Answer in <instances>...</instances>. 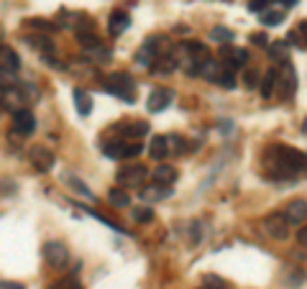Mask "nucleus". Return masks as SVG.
<instances>
[{
	"label": "nucleus",
	"mask_w": 307,
	"mask_h": 289,
	"mask_svg": "<svg viewBox=\"0 0 307 289\" xmlns=\"http://www.w3.org/2000/svg\"><path fill=\"white\" fill-rule=\"evenodd\" d=\"M266 164L276 169V177H294L299 172H307V154L284 143H274L266 149Z\"/></svg>",
	"instance_id": "obj_1"
},
{
	"label": "nucleus",
	"mask_w": 307,
	"mask_h": 289,
	"mask_svg": "<svg viewBox=\"0 0 307 289\" xmlns=\"http://www.w3.org/2000/svg\"><path fill=\"white\" fill-rule=\"evenodd\" d=\"M103 87H105V92L120 98L123 103H133V100H136V85H133L131 75H125V72H115V75L105 77V85H103Z\"/></svg>",
	"instance_id": "obj_2"
},
{
	"label": "nucleus",
	"mask_w": 307,
	"mask_h": 289,
	"mask_svg": "<svg viewBox=\"0 0 307 289\" xmlns=\"http://www.w3.org/2000/svg\"><path fill=\"white\" fill-rule=\"evenodd\" d=\"M276 90H279V95H282L284 100H289V98L294 95V90H297V72H294L292 62H284V64H282V72H279V77H276Z\"/></svg>",
	"instance_id": "obj_3"
},
{
	"label": "nucleus",
	"mask_w": 307,
	"mask_h": 289,
	"mask_svg": "<svg viewBox=\"0 0 307 289\" xmlns=\"http://www.w3.org/2000/svg\"><path fill=\"white\" fill-rule=\"evenodd\" d=\"M44 258H46L49 266H54V269H64V266L69 263V251H67L64 243H59V240H49V243H44Z\"/></svg>",
	"instance_id": "obj_4"
},
{
	"label": "nucleus",
	"mask_w": 307,
	"mask_h": 289,
	"mask_svg": "<svg viewBox=\"0 0 307 289\" xmlns=\"http://www.w3.org/2000/svg\"><path fill=\"white\" fill-rule=\"evenodd\" d=\"M146 177H148V172L141 166V164H128V166H123L120 172H118V184H123V187H141L143 182H146Z\"/></svg>",
	"instance_id": "obj_5"
},
{
	"label": "nucleus",
	"mask_w": 307,
	"mask_h": 289,
	"mask_svg": "<svg viewBox=\"0 0 307 289\" xmlns=\"http://www.w3.org/2000/svg\"><path fill=\"white\" fill-rule=\"evenodd\" d=\"M13 131L18 136H31L36 131V118L29 108H21L18 113H13Z\"/></svg>",
	"instance_id": "obj_6"
},
{
	"label": "nucleus",
	"mask_w": 307,
	"mask_h": 289,
	"mask_svg": "<svg viewBox=\"0 0 307 289\" xmlns=\"http://www.w3.org/2000/svg\"><path fill=\"white\" fill-rule=\"evenodd\" d=\"M174 100V92L172 90H167V87H157L151 95H148V103H146V108H148V113H162V110H167V105Z\"/></svg>",
	"instance_id": "obj_7"
},
{
	"label": "nucleus",
	"mask_w": 307,
	"mask_h": 289,
	"mask_svg": "<svg viewBox=\"0 0 307 289\" xmlns=\"http://www.w3.org/2000/svg\"><path fill=\"white\" fill-rule=\"evenodd\" d=\"M264 225H266V233H269L271 238H279V240H284L287 233H289V230H287L289 223H287L284 212H282V215H279V212H271V215L264 220Z\"/></svg>",
	"instance_id": "obj_8"
},
{
	"label": "nucleus",
	"mask_w": 307,
	"mask_h": 289,
	"mask_svg": "<svg viewBox=\"0 0 307 289\" xmlns=\"http://www.w3.org/2000/svg\"><path fill=\"white\" fill-rule=\"evenodd\" d=\"M115 131L120 136H125V138H141V136L148 133V123H143V121H120L115 126Z\"/></svg>",
	"instance_id": "obj_9"
},
{
	"label": "nucleus",
	"mask_w": 307,
	"mask_h": 289,
	"mask_svg": "<svg viewBox=\"0 0 307 289\" xmlns=\"http://www.w3.org/2000/svg\"><path fill=\"white\" fill-rule=\"evenodd\" d=\"M31 164L39 169V172H49L54 166V154L46 149V146H34L31 149Z\"/></svg>",
	"instance_id": "obj_10"
},
{
	"label": "nucleus",
	"mask_w": 307,
	"mask_h": 289,
	"mask_svg": "<svg viewBox=\"0 0 307 289\" xmlns=\"http://www.w3.org/2000/svg\"><path fill=\"white\" fill-rule=\"evenodd\" d=\"M284 218H287L289 225H299V223L307 218V202H304V200H292V202H287Z\"/></svg>",
	"instance_id": "obj_11"
},
{
	"label": "nucleus",
	"mask_w": 307,
	"mask_h": 289,
	"mask_svg": "<svg viewBox=\"0 0 307 289\" xmlns=\"http://www.w3.org/2000/svg\"><path fill=\"white\" fill-rule=\"evenodd\" d=\"M169 195H172V187H169V184H162V182L148 184V187L141 189V200H143V202H159V200H167Z\"/></svg>",
	"instance_id": "obj_12"
},
{
	"label": "nucleus",
	"mask_w": 307,
	"mask_h": 289,
	"mask_svg": "<svg viewBox=\"0 0 307 289\" xmlns=\"http://www.w3.org/2000/svg\"><path fill=\"white\" fill-rule=\"evenodd\" d=\"M169 136H154V141H151V146H148V156L154 159V161H164L167 159V154H169Z\"/></svg>",
	"instance_id": "obj_13"
},
{
	"label": "nucleus",
	"mask_w": 307,
	"mask_h": 289,
	"mask_svg": "<svg viewBox=\"0 0 307 289\" xmlns=\"http://www.w3.org/2000/svg\"><path fill=\"white\" fill-rule=\"evenodd\" d=\"M108 21H110V23H108V31H110V36H120V34L128 29V23H131L125 11H113Z\"/></svg>",
	"instance_id": "obj_14"
},
{
	"label": "nucleus",
	"mask_w": 307,
	"mask_h": 289,
	"mask_svg": "<svg viewBox=\"0 0 307 289\" xmlns=\"http://www.w3.org/2000/svg\"><path fill=\"white\" fill-rule=\"evenodd\" d=\"M72 95H74V105H77V113H80L82 118H85V115H90V113H92V98H90L85 90H80V87H77Z\"/></svg>",
	"instance_id": "obj_15"
},
{
	"label": "nucleus",
	"mask_w": 307,
	"mask_h": 289,
	"mask_svg": "<svg viewBox=\"0 0 307 289\" xmlns=\"http://www.w3.org/2000/svg\"><path fill=\"white\" fill-rule=\"evenodd\" d=\"M154 179L162 182V184H174L177 182V169L169 166V164H159L157 169H154Z\"/></svg>",
	"instance_id": "obj_16"
},
{
	"label": "nucleus",
	"mask_w": 307,
	"mask_h": 289,
	"mask_svg": "<svg viewBox=\"0 0 307 289\" xmlns=\"http://www.w3.org/2000/svg\"><path fill=\"white\" fill-rule=\"evenodd\" d=\"M103 154H105L108 159H123V154H125V141H120V138L105 141V143H103Z\"/></svg>",
	"instance_id": "obj_17"
},
{
	"label": "nucleus",
	"mask_w": 307,
	"mask_h": 289,
	"mask_svg": "<svg viewBox=\"0 0 307 289\" xmlns=\"http://www.w3.org/2000/svg\"><path fill=\"white\" fill-rule=\"evenodd\" d=\"M108 202H110L113 207H128V205H131V197H128L125 187H113V189L108 192Z\"/></svg>",
	"instance_id": "obj_18"
},
{
	"label": "nucleus",
	"mask_w": 307,
	"mask_h": 289,
	"mask_svg": "<svg viewBox=\"0 0 307 289\" xmlns=\"http://www.w3.org/2000/svg\"><path fill=\"white\" fill-rule=\"evenodd\" d=\"M266 52H269L271 59H279L282 64L289 62V44H287V41H274V44H269Z\"/></svg>",
	"instance_id": "obj_19"
},
{
	"label": "nucleus",
	"mask_w": 307,
	"mask_h": 289,
	"mask_svg": "<svg viewBox=\"0 0 307 289\" xmlns=\"http://www.w3.org/2000/svg\"><path fill=\"white\" fill-rule=\"evenodd\" d=\"M0 54H3V72H18V67H21V62H18V54L11 49V46H3V52H0Z\"/></svg>",
	"instance_id": "obj_20"
},
{
	"label": "nucleus",
	"mask_w": 307,
	"mask_h": 289,
	"mask_svg": "<svg viewBox=\"0 0 307 289\" xmlns=\"http://www.w3.org/2000/svg\"><path fill=\"white\" fill-rule=\"evenodd\" d=\"M210 41H218V44H231L233 41V31L231 29H225V26H215L213 31H210Z\"/></svg>",
	"instance_id": "obj_21"
},
{
	"label": "nucleus",
	"mask_w": 307,
	"mask_h": 289,
	"mask_svg": "<svg viewBox=\"0 0 307 289\" xmlns=\"http://www.w3.org/2000/svg\"><path fill=\"white\" fill-rule=\"evenodd\" d=\"M26 44H29V46H34V49H39L41 54H49V52L54 49V44H52L46 36H29V39H26Z\"/></svg>",
	"instance_id": "obj_22"
},
{
	"label": "nucleus",
	"mask_w": 307,
	"mask_h": 289,
	"mask_svg": "<svg viewBox=\"0 0 307 289\" xmlns=\"http://www.w3.org/2000/svg\"><path fill=\"white\" fill-rule=\"evenodd\" d=\"M85 57L92 59V62H97V64H105V62H110L113 54L108 49H103V46H95V49H85Z\"/></svg>",
	"instance_id": "obj_23"
},
{
	"label": "nucleus",
	"mask_w": 307,
	"mask_h": 289,
	"mask_svg": "<svg viewBox=\"0 0 307 289\" xmlns=\"http://www.w3.org/2000/svg\"><path fill=\"white\" fill-rule=\"evenodd\" d=\"M276 77H279V72H274V69H269V72L264 75V82H261V95H264V98H271V92H274V87H276Z\"/></svg>",
	"instance_id": "obj_24"
},
{
	"label": "nucleus",
	"mask_w": 307,
	"mask_h": 289,
	"mask_svg": "<svg viewBox=\"0 0 307 289\" xmlns=\"http://www.w3.org/2000/svg\"><path fill=\"white\" fill-rule=\"evenodd\" d=\"M236 69H231V67H223V72H220V77H218V85L220 87H225V90H233L236 87Z\"/></svg>",
	"instance_id": "obj_25"
},
{
	"label": "nucleus",
	"mask_w": 307,
	"mask_h": 289,
	"mask_svg": "<svg viewBox=\"0 0 307 289\" xmlns=\"http://www.w3.org/2000/svg\"><path fill=\"white\" fill-rule=\"evenodd\" d=\"M284 21V13L282 11H264L261 13V23L264 26H279Z\"/></svg>",
	"instance_id": "obj_26"
},
{
	"label": "nucleus",
	"mask_w": 307,
	"mask_h": 289,
	"mask_svg": "<svg viewBox=\"0 0 307 289\" xmlns=\"http://www.w3.org/2000/svg\"><path fill=\"white\" fill-rule=\"evenodd\" d=\"M77 41H80L85 49H95V46H100V39L95 36V31H87V34H77Z\"/></svg>",
	"instance_id": "obj_27"
},
{
	"label": "nucleus",
	"mask_w": 307,
	"mask_h": 289,
	"mask_svg": "<svg viewBox=\"0 0 307 289\" xmlns=\"http://www.w3.org/2000/svg\"><path fill=\"white\" fill-rule=\"evenodd\" d=\"M202 284H205L208 289H228L225 279H220V276H215V274H205V276H202Z\"/></svg>",
	"instance_id": "obj_28"
},
{
	"label": "nucleus",
	"mask_w": 307,
	"mask_h": 289,
	"mask_svg": "<svg viewBox=\"0 0 307 289\" xmlns=\"http://www.w3.org/2000/svg\"><path fill=\"white\" fill-rule=\"evenodd\" d=\"M64 179H67V182H69V187H74V189H77L82 197H92V192H90V189H87V187H85V184H82L77 177H72V174H64Z\"/></svg>",
	"instance_id": "obj_29"
},
{
	"label": "nucleus",
	"mask_w": 307,
	"mask_h": 289,
	"mask_svg": "<svg viewBox=\"0 0 307 289\" xmlns=\"http://www.w3.org/2000/svg\"><path fill=\"white\" fill-rule=\"evenodd\" d=\"M133 220H138V223H148V220H154V212H151L148 207L138 205V207H133Z\"/></svg>",
	"instance_id": "obj_30"
},
{
	"label": "nucleus",
	"mask_w": 307,
	"mask_h": 289,
	"mask_svg": "<svg viewBox=\"0 0 307 289\" xmlns=\"http://www.w3.org/2000/svg\"><path fill=\"white\" fill-rule=\"evenodd\" d=\"M169 146L174 149V154H185V151H187V146H185V138H182L180 133H172V136H169Z\"/></svg>",
	"instance_id": "obj_31"
},
{
	"label": "nucleus",
	"mask_w": 307,
	"mask_h": 289,
	"mask_svg": "<svg viewBox=\"0 0 307 289\" xmlns=\"http://www.w3.org/2000/svg\"><path fill=\"white\" fill-rule=\"evenodd\" d=\"M243 85H246L248 90H256V85H259V75H256L253 69H246V72H243Z\"/></svg>",
	"instance_id": "obj_32"
},
{
	"label": "nucleus",
	"mask_w": 307,
	"mask_h": 289,
	"mask_svg": "<svg viewBox=\"0 0 307 289\" xmlns=\"http://www.w3.org/2000/svg\"><path fill=\"white\" fill-rule=\"evenodd\" d=\"M141 151H143L141 143H136V141H133V143H125V154H123V159H133V156H138Z\"/></svg>",
	"instance_id": "obj_33"
},
{
	"label": "nucleus",
	"mask_w": 307,
	"mask_h": 289,
	"mask_svg": "<svg viewBox=\"0 0 307 289\" xmlns=\"http://www.w3.org/2000/svg\"><path fill=\"white\" fill-rule=\"evenodd\" d=\"M251 44L261 46V49H269V36L266 34H251Z\"/></svg>",
	"instance_id": "obj_34"
},
{
	"label": "nucleus",
	"mask_w": 307,
	"mask_h": 289,
	"mask_svg": "<svg viewBox=\"0 0 307 289\" xmlns=\"http://www.w3.org/2000/svg\"><path fill=\"white\" fill-rule=\"evenodd\" d=\"M266 6H269V0H251V3H248V11H251V13H264Z\"/></svg>",
	"instance_id": "obj_35"
},
{
	"label": "nucleus",
	"mask_w": 307,
	"mask_h": 289,
	"mask_svg": "<svg viewBox=\"0 0 307 289\" xmlns=\"http://www.w3.org/2000/svg\"><path fill=\"white\" fill-rule=\"evenodd\" d=\"M29 26H31V29H39V31H49V29H54V23H46L44 18H31Z\"/></svg>",
	"instance_id": "obj_36"
},
{
	"label": "nucleus",
	"mask_w": 307,
	"mask_h": 289,
	"mask_svg": "<svg viewBox=\"0 0 307 289\" xmlns=\"http://www.w3.org/2000/svg\"><path fill=\"white\" fill-rule=\"evenodd\" d=\"M54 289H80V284H77V281H72V279H67V281L54 284Z\"/></svg>",
	"instance_id": "obj_37"
},
{
	"label": "nucleus",
	"mask_w": 307,
	"mask_h": 289,
	"mask_svg": "<svg viewBox=\"0 0 307 289\" xmlns=\"http://www.w3.org/2000/svg\"><path fill=\"white\" fill-rule=\"evenodd\" d=\"M297 240H299L302 246H307V225H304V228H299V233H297Z\"/></svg>",
	"instance_id": "obj_38"
},
{
	"label": "nucleus",
	"mask_w": 307,
	"mask_h": 289,
	"mask_svg": "<svg viewBox=\"0 0 307 289\" xmlns=\"http://www.w3.org/2000/svg\"><path fill=\"white\" fill-rule=\"evenodd\" d=\"M220 131H223V133H231V131H233L231 121H220Z\"/></svg>",
	"instance_id": "obj_39"
},
{
	"label": "nucleus",
	"mask_w": 307,
	"mask_h": 289,
	"mask_svg": "<svg viewBox=\"0 0 307 289\" xmlns=\"http://www.w3.org/2000/svg\"><path fill=\"white\" fill-rule=\"evenodd\" d=\"M297 31H299V36H304V44H307V21H302Z\"/></svg>",
	"instance_id": "obj_40"
},
{
	"label": "nucleus",
	"mask_w": 307,
	"mask_h": 289,
	"mask_svg": "<svg viewBox=\"0 0 307 289\" xmlns=\"http://www.w3.org/2000/svg\"><path fill=\"white\" fill-rule=\"evenodd\" d=\"M3 289H23V286L16 284V281H3Z\"/></svg>",
	"instance_id": "obj_41"
},
{
	"label": "nucleus",
	"mask_w": 307,
	"mask_h": 289,
	"mask_svg": "<svg viewBox=\"0 0 307 289\" xmlns=\"http://www.w3.org/2000/svg\"><path fill=\"white\" fill-rule=\"evenodd\" d=\"M279 3H282L284 8H292V6H297V3H299V0H279Z\"/></svg>",
	"instance_id": "obj_42"
},
{
	"label": "nucleus",
	"mask_w": 307,
	"mask_h": 289,
	"mask_svg": "<svg viewBox=\"0 0 307 289\" xmlns=\"http://www.w3.org/2000/svg\"><path fill=\"white\" fill-rule=\"evenodd\" d=\"M304 131H307V123H304Z\"/></svg>",
	"instance_id": "obj_43"
},
{
	"label": "nucleus",
	"mask_w": 307,
	"mask_h": 289,
	"mask_svg": "<svg viewBox=\"0 0 307 289\" xmlns=\"http://www.w3.org/2000/svg\"><path fill=\"white\" fill-rule=\"evenodd\" d=\"M200 289H208V286H200Z\"/></svg>",
	"instance_id": "obj_44"
}]
</instances>
